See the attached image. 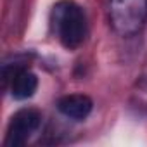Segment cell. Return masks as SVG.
Here are the masks:
<instances>
[{
    "label": "cell",
    "mask_w": 147,
    "mask_h": 147,
    "mask_svg": "<svg viewBox=\"0 0 147 147\" xmlns=\"http://www.w3.org/2000/svg\"><path fill=\"white\" fill-rule=\"evenodd\" d=\"M50 23L55 36L66 49H76L87 36L85 11L73 0H61L52 9Z\"/></svg>",
    "instance_id": "cell-1"
},
{
    "label": "cell",
    "mask_w": 147,
    "mask_h": 147,
    "mask_svg": "<svg viewBox=\"0 0 147 147\" xmlns=\"http://www.w3.org/2000/svg\"><path fill=\"white\" fill-rule=\"evenodd\" d=\"M11 82V94L18 100H26L35 95L38 88V78L33 71L23 67V66H14V69L9 73L4 69V83Z\"/></svg>",
    "instance_id": "cell-4"
},
{
    "label": "cell",
    "mask_w": 147,
    "mask_h": 147,
    "mask_svg": "<svg viewBox=\"0 0 147 147\" xmlns=\"http://www.w3.org/2000/svg\"><path fill=\"white\" fill-rule=\"evenodd\" d=\"M42 114L36 109H21L18 111L7 128L5 145L7 147H19L28 142V138L40 128Z\"/></svg>",
    "instance_id": "cell-3"
},
{
    "label": "cell",
    "mask_w": 147,
    "mask_h": 147,
    "mask_svg": "<svg viewBox=\"0 0 147 147\" xmlns=\"http://www.w3.org/2000/svg\"><path fill=\"white\" fill-rule=\"evenodd\" d=\"M109 19L118 35H137L147 21V0H111Z\"/></svg>",
    "instance_id": "cell-2"
},
{
    "label": "cell",
    "mask_w": 147,
    "mask_h": 147,
    "mask_svg": "<svg viewBox=\"0 0 147 147\" xmlns=\"http://www.w3.org/2000/svg\"><path fill=\"white\" fill-rule=\"evenodd\" d=\"M92 106H94L92 104V99L88 95H83V94L64 95L57 102V109H59L61 114H64L69 119H76V121L85 119L90 114Z\"/></svg>",
    "instance_id": "cell-5"
}]
</instances>
